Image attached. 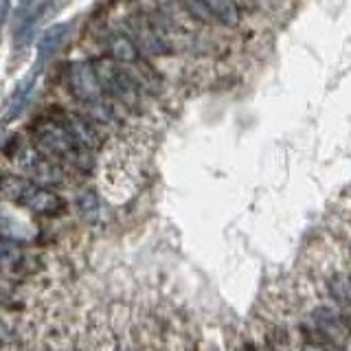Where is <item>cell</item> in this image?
<instances>
[{
    "mask_svg": "<svg viewBox=\"0 0 351 351\" xmlns=\"http://www.w3.org/2000/svg\"><path fill=\"white\" fill-rule=\"evenodd\" d=\"M33 226H29L25 219L14 217L9 213H0V235L9 237V239H16V241H25L33 237Z\"/></svg>",
    "mask_w": 351,
    "mask_h": 351,
    "instance_id": "obj_11",
    "label": "cell"
},
{
    "mask_svg": "<svg viewBox=\"0 0 351 351\" xmlns=\"http://www.w3.org/2000/svg\"><path fill=\"white\" fill-rule=\"evenodd\" d=\"M66 80H69V88L77 101L93 106L104 99V90H101V86H99V80L90 62H73L69 66Z\"/></svg>",
    "mask_w": 351,
    "mask_h": 351,
    "instance_id": "obj_3",
    "label": "cell"
},
{
    "mask_svg": "<svg viewBox=\"0 0 351 351\" xmlns=\"http://www.w3.org/2000/svg\"><path fill=\"white\" fill-rule=\"evenodd\" d=\"M73 27L69 22H58V25L49 27L42 33L38 40V58H36V66H33L31 75H40V71L47 66L55 55H60V51L64 49V44L69 42Z\"/></svg>",
    "mask_w": 351,
    "mask_h": 351,
    "instance_id": "obj_5",
    "label": "cell"
},
{
    "mask_svg": "<svg viewBox=\"0 0 351 351\" xmlns=\"http://www.w3.org/2000/svg\"><path fill=\"white\" fill-rule=\"evenodd\" d=\"M0 141H3V128H0Z\"/></svg>",
    "mask_w": 351,
    "mask_h": 351,
    "instance_id": "obj_16",
    "label": "cell"
},
{
    "mask_svg": "<svg viewBox=\"0 0 351 351\" xmlns=\"http://www.w3.org/2000/svg\"><path fill=\"white\" fill-rule=\"evenodd\" d=\"M40 3H42V0H20V3H18V20L22 16H27L31 9H36Z\"/></svg>",
    "mask_w": 351,
    "mask_h": 351,
    "instance_id": "obj_13",
    "label": "cell"
},
{
    "mask_svg": "<svg viewBox=\"0 0 351 351\" xmlns=\"http://www.w3.org/2000/svg\"><path fill=\"white\" fill-rule=\"evenodd\" d=\"M108 51L110 60H114L117 64H134L138 60V49L123 33H112L108 38Z\"/></svg>",
    "mask_w": 351,
    "mask_h": 351,
    "instance_id": "obj_9",
    "label": "cell"
},
{
    "mask_svg": "<svg viewBox=\"0 0 351 351\" xmlns=\"http://www.w3.org/2000/svg\"><path fill=\"white\" fill-rule=\"evenodd\" d=\"M90 64H93L99 86H101L104 93L112 95L114 99L125 101V104L134 101L136 99V84L132 82V77L123 71V66L117 64L110 58H99Z\"/></svg>",
    "mask_w": 351,
    "mask_h": 351,
    "instance_id": "obj_2",
    "label": "cell"
},
{
    "mask_svg": "<svg viewBox=\"0 0 351 351\" xmlns=\"http://www.w3.org/2000/svg\"><path fill=\"white\" fill-rule=\"evenodd\" d=\"M208 16H213L217 22H222L226 27H237L239 22V9L235 0H202Z\"/></svg>",
    "mask_w": 351,
    "mask_h": 351,
    "instance_id": "obj_10",
    "label": "cell"
},
{
    "mask_svg": "<svg viewBox=\"0 0 351 351\" xmlns=\"http://www.w3.org/2000/svg\"><path fill=\"white\" fill-rule=\"evenodd\" d=\"M9 11H11V0H0V36H3V29H5L7 18H9Z\"/></svg>",
    "mask_w": 351,
    "mask_h": 351,
    "instance_id": "obj_14",
    "label": "cell"
},
{
    "mask_svg": "<svg viewBox=\"0 0 351 351\" xmlns=\"http://www.w3.org/2000/svg\"><path fill=\"white\" fill-rule=\"evenodd\" d=\"M33 136H36V149L42 152L44 156L49 158H58L64 162H71L73 167L88 171L93 167V156L90 152L80 147L73 141V136L62 128L58 119H44L33 130Z\"/></svg>",
    "mask_w": 351,
    "mask_h": 351,
    "instance_id": "obj_1",
    "label": "cell"
},
{
    "mask_svg": "<svg viewBox=\"0 0 351 351\" xmlns=\"http://www.w3.org/2000/svg\"><path fill=\"white\" fill-rule=\"evenodd\" d=\"M77 206H80V213L88 224H95L101 213V202H99V195L93 189H86L77 197Z\"/></svg>",
    "mask_w": 351,
    "mask_h": 351,
    "instance_id": "obj_12",
    "label": "cell"
},
{
    "mask_svg": "<svg viewBox=\"0 0 351 351\" xmlns=\"http://www.w3.org/2000/svg\"><path fill=\"white\" fill-rule=\"evenodd\" d=\"M16 162L38 182H58L62 178L58 165L53 162V158L44 156L42 152L33 149V147L20 149L16 156Z\"/></svg>",
    "mask_w": 351,
    "mask_h": 351,
    "instance_id": "obj_7",
    "label": "cell"
},
{
    "mask_svg": "<svg viewBox=\"0 0 351 351\" xmlns=\"http://www.w3.org/2000/svg\"><path fill=\"white\" fill-rule=\"evenodd\" d=\"M36 80H38L36 75H29L14 88V93H11L9 101L5 106V121L7 123L9 121H16L29 108L31 97H33V93H36Z\"/></svg>",
    "mask_w": 351,
    "mask_h": 351,
    "instance_id": "obj_8",
    "label": "cell"
},
{
    "mask_svg": "<svg viewBox=\"0 0 351 351\" xmlns=\"http://www.w3.org/2000/svg\"><path fill=\"white\" fill-rule=\"evenodd\" d=\"M16 202H20L36 215H60L66 208V202L60 193H55L53 189H47V186H42V184H33V182L25 184V189L20 191Z\"/></svg>",
    "mask_w": 351,
    "mask_h": 351,
    "instance_id": "obj_4",
    "label": "cell"
},
{
    "mask_svg": "<svg viewBox=\"0 0 351 351\" xmlns=\"http://www.w3.org/2000/svg\"><path fill=\"white\" fill-rule=\"evenodd\" d=\"M305 351H325V349H323L321 345H307Z\"/></svg>",
    "mask_w": 351,
    "mask_h": 351,
    "instance_id": "obj_15",
    "label": "cell"
},
{
    "mask_svg": "<svg viewBox=\"0 0 351 351\" xmlns=\"http://www.w3.org/2000/svg\"><path fill=\"white\" fill-rule=\"evenodd\" d=\"M58 121L80 147H84L88 152H95L101 147V136H99V132L93 125L90 119H86L77 112H60Z\"/></svg>",
    "mask_w": 351,
    "mask_h": 351,
    "instance_id": "obj_6",
    "label": "cell"
}]
</instances>
